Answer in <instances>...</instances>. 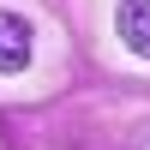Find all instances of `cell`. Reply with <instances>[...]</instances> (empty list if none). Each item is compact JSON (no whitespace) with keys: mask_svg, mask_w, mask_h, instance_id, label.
<instances>
[{"mask_svg":"<svg viewBox=\"0 0 150 150\" xmlns=\"http://www.w3.org/2000/svg\"><path fill=\"white\" fill-rule=\"evenodd\" d=\"M114 30H120V42H126L138 60H150V0H120Z\"/></svg>","mask_w":150,"mask_h":150,"instance_id":"obj_1","label":"cell"},{"mask_svg":"<svg viewBox=\"0 0 150 150\" xmlns=\"http://www.w3.org/2000/svg\"><path fill=\"white\" fill-rule=\"evenodd\" d=\"M30 66V24L18 12H0V72H24Z\"/></svg>","mask_w":150,"mask_h":150,"instance_id":"obj_2","label":"cell"}]
</instances>
